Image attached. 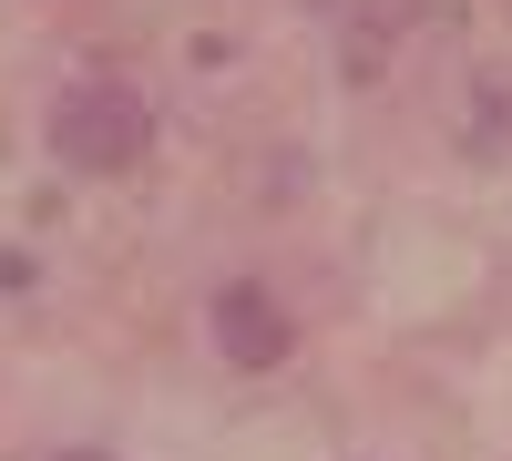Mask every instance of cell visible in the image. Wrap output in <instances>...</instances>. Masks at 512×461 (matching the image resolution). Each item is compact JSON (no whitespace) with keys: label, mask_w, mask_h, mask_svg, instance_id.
<instances>
[{"label":"cell","mask_w":512,"mask_h":461,"mask_svg":"<svg viewBox=\"0 0 512 461\" xmlns=\"http://www.w3.org/2000/svg\"><path fill=\"white\" fill-rule=\"evenodd\" d=\"M52 154L82 164V175H123L144 154V93L134 82H72L52 113Z\"/></svg>","instance_id":"6da1fadb"},{"label":"cell","mask_w":512,"mask_h":461,"mask_svg":"<svg viewBox=\"0 0 512 461\" xmlns=\"http://www.w3.org/2000/svg\"><path fill=\"white\" fill-rule=\"evenodd\" d=\"M62 461H93V451H62Z\"/></svg>","instance_id":"3957f363"},{"label":"cell","mask_w":512,"mask_h":461,"mask_svg":"<svg viewBox=\"0 0 512 461\" xmlns=\"http://www.w3.org/2000/svg\"><path fill=\"white\" fill-rule=\"evenodd\" d=\"M216 339H226L236 369H277V359H287V308H277L256 277H226V287H216Z\"/></svg>","instance_id":"7a4b0ae2"}]
</instances>
